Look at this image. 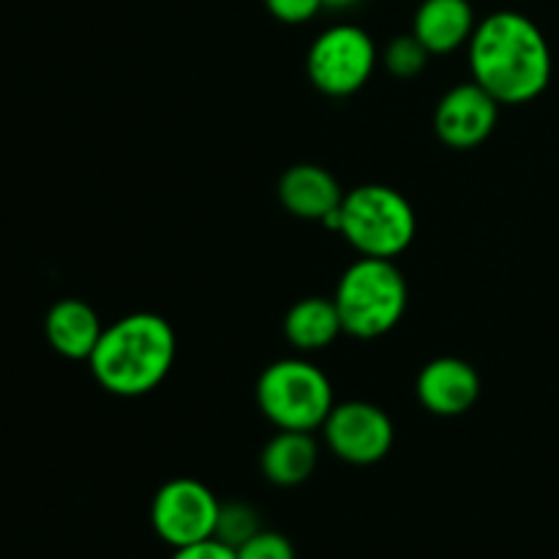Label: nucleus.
Segmentation results:
<instances>
[{
    "label": "nucleus",
    "instance_id": "f257e3e1",
    "mask_svg": "<svg viewBox=\"0 0 559 559\" xmlns=\"http://www.w3.org/2000/svg\"><path fill=\"white\" fill-rule=\"evenodd\" d=\"M473 80L500 104L535 102L549 87L551 47L522 11H495L475 25L467 44Z\"/></svg>",
    "mask_w": 559,
    "mask_h": 559
},
{
    "label": "nucleus",
    "instance_id": "f03ea898",
    "mask_svg": "<svg viewBox=\"0 0 559 559\" xmlns=\"http://www.w3.org/2000/svg\"><path fill=\"white\" fill-rule=\"evenodd\" d=\"M175 353L178 338L173 325L153 311H134L104 328L87 364L104 391L120 399H136L167 380Z\"/></svg>",
    "mask_w": 559,
    "mask_h": 559
},
{
    "label": "nucleus",
    "instance_id": "7ed1b4c3",
    "mask_svg": "<svg viewBox=\"0 0 559 559\" xmlns=\"http://www.w3.org/2000/svg\"><path fill=\"white\" fill-rule=\"evenodd\" d=\"M338 320L355 338H377L399 325L407 311V282L393 260L360 257L336 284Z\"/></svg>",
    "mask_w": 559,
    "mask_h": 559
},
{
    "label": "nucleus",
    "instance_id": "20e7f679",
    "mask_svg": "<svg viewBox=\"0 0 559 559\" xmlns=\"http://www.w3.org/2000/svg\"><path fill=\"white\" fill-rule=\"evenodd\" d=\"M418 229L413 205L402 191L366 183L347 191L338 207V233L364 257L393 260L409 249Z\"/></svg>",
    "mask_w": 559,
    "mask_h": 559
},
{
    "label": "nucleus",
    "instance_id": "39448f33",
    "mask_svg": "<svg viewBox=\"0 0 559 559\" xmlns=\"http://www.w3.org/2000/svg\"><path fill=\"white\" fill-rule=\"evenodd\" d=\"M257 404L276 429H322L333 409V388L325 371L304 358H284L257 380Z\"/></svg>",
    "mask_w": 559,
    "mask_h": 559
},
{
    "label": "nucleus",
    "instance_id": "423d86ee",
    "mask_svg": "<svg viewBox=\"0 0 559 559\" xmlns=\"http://www.w3.org/2000/svg\"><path fill=\"white\" fill-rule=\"evenodd\" d=\"M377 63H380V52H377L374 38L364 27L347 25V22L322 31L306 55L311 85L333 98L358 93L371 80Z\"/></svg>",
    "mask_w": 559,
    "mask_h": 559
},
{
    "label": "nucleus",
    "instance_id": "0eeeda50",
    "mask_svg": "<svg viewBox=\"0 0 559 559\" xmlns=\"http://www.w3.org/2000/svg\"><path fill=\"white\" fill-rule=\"evenodd\" d=\"M222 502L194 478L167 480L151 502V524L158 538L173 549L216 538Z\"/></svg>",
    "mask_w": 559,
    "mask_h": 559
},
{
    "label": "nucleus",
    "instance_id": "6e6552de",
    "mask_svg": "<svg viewBox=\"0 0 559 559\" xmlns=\"http://www.w3.org/2000/svg\"><path fill=\"white\" fill-rule=\"evenodd\" d=\"M331 453L355 467H369L382 462L393 448V420L385 409L369 402L333 404L331 415L322 424Z\"/></svg>",
    "mask_w": 559,
    "mask_h": 559
},
{
    "label": "nucleus",
    "instance_id": "1a4fd4ad",
    "mask_svg": "<svg viewBox=\"0 0 559 559\" xmlns=\"http://www.w3.org/2000/svg\"><path fill=\"white\" fill-rule=\"evenodd\" d=\"M500 118V102L478 82L451 87L435 109V131L448 147L469 151L486 142Z\"/></svg>",
    "mask_w": 559,
    "mask_h": 559
},
{
    "label": "nucleus",
    "instance_id": "9d476101",
    "mask_svg": "<svg viewBox=\"0 0 559 559\" xmlns=\"http://www.w3.org/2000/svg\"><path fill=\"white\" fill-rule=\"evenodd\" d=\"M418 399L431 415L440 418L464 415L480 399L478 371L453 355L429 360L418 374Z\"/></svg>",
    "mask_w": 559,
    "mask_h": 559
},
{
    "label": "nucleus",
    "instance_id": "9b49d317",
    "mask_svg": "<svg viewBox=\"0 0 559 559\" xmlns=\"http://www.w3.org/2000/svg\"><path fill=\"white\" fill-rule=\"evenodd\" d=\"M278 200L295 218L325 222L342 207L344 191L320 164H295L278 180Z\"/></svg>",
    "mask_w": 559,
    "mask_h": 559
},
{
    "label": "nucleus",
    "instance_id": "f8f14e48",
    "mask_svg": "<svg viewBox=\"0 0 559 559\" xmlns=\"http://www.w3.org/2000/svg\"><path fill=\"white\" fill-rule=\"evenodd\" d=\"M469 0H424L413 16V33L431 55H448L467 47L475 33Z\"/></svg>",
    "mask_w": 559,
    "mask_h": 559
},
{
    "label": "nucleus",
    "instance_id": "ddd939ff",
    "mask_svg": "<svg viewBox=\"0 0 559 559\" xmlns=\"http://www.w3.org/2000/svg\"><path fill=\"white\" fill-rule=\"evenodd\" d=\"M49 347L69 360H87L102 338L104 328L93 306L85 300L63 298L47 311L44 320Z\"/></svg>",
    "mask_w": 559,
    "mask_h": 559
},
{
    "label": "nucleus",
    "instance_id": "4468645a",
    "mask_svg": "<svg viewBox=\"0 0 559 559\" xmlns=\"http://www.w3.org/2000/svg\"><path fill=\"white\" fill-rule=\"evenodd\" d=\"M317 467V442L311 431H284L267 440L260 453V469L273 486L293 489L311 478Z\"/></svg>",
    "mask_w": 559,
    "mask_h": 559
},
{
    "label": "nucleus",
    "instance_id": "2eb2a0df",
    "mask_svg": "<svg viewBox=\"0 0 559 559\" xmlns=\"http://www.w3.org/2000/svg\"><path fill=\"white\" fill-rule=\"evenodd\" d=\"M338 333H344L342 320L333 298H311L298 300L284 317V336L298 353H317L328 344L336 342Z\"/></svg>",
    "mask_w": 559,
    "mask_h": 559
},
{
    "label": "nucleus",
    "instance_id": "dca6fc26",
    "mask_svg": "<svg viewBox=\"0 0 559 559\" xmlns=\"http://www.w3.org/2000/svg\"><path fill=\"white\" fill-rule=\"evenodd\" d=\"M257 533H262V519L249 502H222V511H218V524H216V538L222 544L240 549L246 540L254 538Z\"/></svg>",
    "mask_w": 559,
    "mask_h": 559
},
{
    "label": "nucleus",
    "instance_id": "f3484780",
    "mask_svg": "<svg viewBox=\"0 0 559 559\" xmlns=\"http://www.w3.org/2000/svg\"><path fill=\"white\" fill-rule=\"evenodd\" d=\"M431 52L420 44V38L415 33H404V36H396L385 49H382V66L391 71L399 80H413L429 63Z\"/></svg>",
    "mask_w": 559,
    "mask_h": 559
},
{
    "label": "nucleus",
    "instance_id": "a211bd4d",
    "mask_svg": "<svg viewBox=\"0 0 559 559\" xmlns=\"http://www.w3.org/2000/svg\"><path fill=\"white\" fill-rule=\"evenodd\" d=\"M235 551H238V559H295L293 544L273 530H262Z\"/></svg>",
    "mask_w": 559,
    "mask_h": 559
},
{
    "label": "nucleus",
    "instance_id": "6ab92c4d",
    "mask_svg": "<svg viewBox=\"0 0 559 559\" xmlns=\"http://www.w3.org/2000/svg\"><path fill=\"white\" fill-rule=\"evenodd\" d=\"M265 9L284 25H304L320 14L322 0H265Z\"/></svg>",
    "mask_w": 559,
    "mask_h": 559
},
{
    "label": "nucleus",
    "instance_id": "aec40b11",
    "mask_svg": "<svg viewBox=\"0 0 559 559\" xmlns=\"http://www.w3.org/2000/svg\"><path fill=\"white\" fill-rule=\"evenodd\" d=\"M169 559H238V551H235L233 546L222 544L218 538H207L202 540V544L175 549V555Z\"/></svg>",
    "mask_w": 559,
    "mask_h": 559
},
{
    "label": "nucleus",
    "instance_id": "412c9836",
    "mask_svg": "<svg viewBox=\"0 0 559 559\" xmlns=\"http://www.w3.org/2000/svg\"><path fill=\"white\" fill-rule=\"evenodd\" d=\"M360 0H322V9H331V11H344V9H353L358 5Z\"/></svg>",
    "mask_w": 559,
    "mask_h": 559
}]
</instances>
